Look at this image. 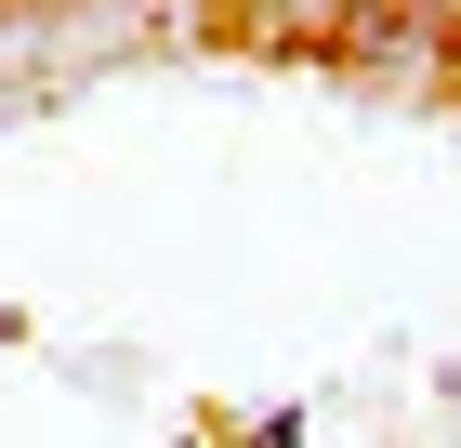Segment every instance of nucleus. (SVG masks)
Returning <instances> with one entry per match:
<instances>
[]
</instances>
